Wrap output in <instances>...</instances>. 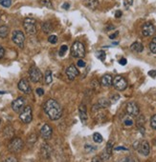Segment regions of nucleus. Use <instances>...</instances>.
Listing matches in <instances>:
<instances>
[{
  "mask_svg": "<svg viewBox=\"0 0 156 162\" xmlns=\"http://www.w3.org/2000/svg\"><path fill=\"white\" fill-rule=\"evenodd\" d=\"M43 111L51 120H58L61 117L62 109L60 103L55 99H48L43 105Z\"/></svg>",
  "mask_w": 156,
  "mask_h": 162,
  "instance_id": "f257e3e1",
  "label": "nucleus"
},
{
  "mask_svg": "<svg viewBox=\"0 0 156 162\" xmlns=\"http://www.w3.org/2000/svg\"><path fill=\"white\" fill-rule=\"evenodd\" d=\"M71 54L72 56L77 57V58H82L85 55V48L84 45L80 41H76V42L71 47Z\"/></svg>",
  "mask_w": 156,
  "mask_h": 162,
  "instance_id": "f03ea898",
  "label": "nucleus"
},
{
  "mask_svg": "<svg viewBox=\"0 0 156 162\" xmlns=\"http://www.w3.org/2000/svg\"><path fill=\"white\" fill-rule=\"evenodd\" d=\"M23 147H24V142L22 141V139L19 137L13 138L10 141V143L8 145L9 151L11 152V153H14V154L19 153V152L23 149Z\"/></svg>",
  "mask_w": 156,
  "mask_h": 162,
  "instance_id": "7ed1b4c3",
  "label": "nucleus"
},
{
  "mask_svg": "<svg viewBox=\"0 0 156 162\" xmlns=\"http://www.w3.org/2000/svg\"><path fill=\"white\" fill-rule=\"evenodd\" d=\"M23 27L28 34H35L36 33V22L34 18H25L23 21Z\"/></svg>",
  "mask_w": 156,
  "mask_h": 162,
  "instance_id": "20e7f679",
  "label": "nucleus"
},
{
  "mask_svg": "<svg viewBox=\"0 0 156 162\" xmlns=\"http://www.w3.org/2000/svg\"><path fill=\"white\" fill-rule=\"evenodd\" d=\"M19 119L25 124H28L33 120V111L31 106H26L23 110L20 112Z\"/></svg>",
  "mask_w": 156,
  "mask_h": 162,
  "instance_id": "39448f33",
  "label": "nucleus"
},
{
  "mask_svg": "<svg viewBox=\"0 0 156 162\" xmlns=\"http://www.w3.org/2000/svg\"><path fill=\"white\" fill-rule=\"evenodd\" d=\"M13 42L17 45L19 48L23 49L24 48V42H25V35L24 34L21 32V31H14L13 33V36H12Z\"/></svg>",
  "mask_w": 156,
  "mask_h": 162,
  "instance_id": "423d86ee",
  "label": "nucleus"
},
{
  "mask_svg": "<svg viewBox=\"0 0 156 162\" xmlns=\"http://www.w3.org/2000/svg\"><path fill=\"white\" fill-rule=\"evenodd\" d=\"M112 84L114 87H115L116 90L124 91V90H126L127 87V81L126 80V78L123 77L122 75H117V76H115V78H113Z\"/></svg>",
  "mask_w": 156,
  "mask_h": 162,
  "instance_id": "0eeeda50",
  "label": "nucleus"
},
{
  "mask_svg": "<svg viewBox=\"0 0 156 162\" xmlns=\"http://www.w3.org/2000/svg\"><path fill=\"white\" fill-rule=\"evenodd\" d=\"M29 77H30V79L32 82L38 83L42 79V74H41L40 70L38 67L32 66L29 70Z\"/></svg>",
  "mask_w": 156,
  "mask_h": 162,
  "instance_id": "6e6552de",
  "label": "nucleus"
},
{
  "mask_svg": "<svg viewBox=\"0 0 156 162\" xmlns=\"http://www.w3.org/2000/svg\"><path fill=\"white\" fill-rule=\"evenodd\" d=\"M134 147H136V149L139 151V153L147 156L149 155V152H150V147H149V144L148 141H142V142H137L136 145L134 144Z\"/></svg>",
  "mask_w": 156,
  "mask_h": 162,
  "instance_id": "1a4fd4ad",
  "label": "nucleus"
},
{
  "mask_svg": "<svg viewBox=\"0 0 156 162\" xmlns=\"http://www.w3.org/2000/svg\"><path fill=\"white\" fill-rule=\"evenodd\" d=\"M156 32V27L151 24V23H145L143 27H142V34L144 36H145V37H148V36H151L155 34Z\"/></svg>",
  "mask_w": 156,
  "mask_h": 162,
  "instance_id": "9d476101",
  "label": "nucleus"
},
{
  "mask_svg": "<svg viewBox=\"0 0 156 162\" xmlns=\"http://www.w3.org/2000/svg\"><path fill=\"white\" fill-rule=\"evenodd\" d=\"M127 113L131 116H138L140 113V108L137 103L129 102L127 105Z\"/></svg>",
  "mask_w": 156,
  "mask_h": 162,
  "instance_id": "9b49d317",
  "label": "nucleus"
},
{
  "mask_svg": "<svg viewBox=\"0 0 156 162\" xmlns=\"http://www.w3.org/2000/svg\"><path fill=\"white\" fill-rule=\"evenodd\" d=\"M65 74H66L67 78H68L69 80L72 81V80H74L75 78L80 75V72H79L78 68H77L75 65H70V66L66 69Z\"/></svg>",
  "mask_w": 156,
  "mask_h": 162,
  "instance_id": "f8f14e48",
  "label": "nucleus"
},
{
  "mask_svg": "<svg viewBox=\"0 0 156 162\" xmlns=\"http://www.w3.org/2000/svg\"><path fill=\"white\" fill-rule=\"evenodd\" d=\"M25 105V99L23 97H18L12 103V108L15 113H20Z\"/></svg>",
  "mask_w": 156,
  "mask_h": 162,
  "instance_id": "ddd939ff",
  "label": "nucleus"
},
{
  "mask_svg": "<svg viewBox=\"0 0 156 162\" xmlns=\"http://www.w3.org/2000/svg\"><path fill=\"white\" fill-rule=\"evenodd\" d=\"M17 87L19 89V91H21L24 93H32V89H31L30 83L27 79H25V78H22V79L18 82Z\"/></svg>",
  "mask_w": 156,
  "mask_h": 162,
  "instance_id": "4468645a",
  "label": "nucleus"
},
{
  "mask_svg": "<svg viewBox=\"0 0 156 162\" xmlns=\"http://www.w3.org/2000/svg\"><path fill=\"white\" fill-rule=\"evenodd\" d=\"M52 134H53V130L49 124H44L40 129V134L44 139L48 140L52 137Z\"/></svg>",
  "mask_w": 156,
  "mask_h": 162,
  "instance_id": "2eb2a0df",
  "label": "nucleus"
},
{
  "mask_svg": "<svg viewBox=\"0 0 156 162\" xmlns=\"http://www.w3.org/2000/svg\"><path fill=\"white\" fill-rule=\"evenodd\" d=\"M51 154H52V148L50 147V145H48L47 143L42 144V146H41V148H40L41 158L44 159H47L51 156Z\"/></svg>",
  "mask_w": 156,
  "mask_h": 162,
  "instance_id": "dca6fc26",
  "label": "nucleus"
},
{
  "mask_svg": "<svg viewBox=\"0 0 156 162\" xmlns=\"http://www.w3.org/2000/svg\"><path fill=\"white\" fill-rule=\"evenodd\" d=\"M109 106H110V101L107 98H101L96 105L93 107V111H95L96 109H105Z\"/></svg>",
  "mask_w": 156,
  "mask_h": 162,
  "instance_id": "f3484780",
  "label": "nucleus"
},
{
  "mask_svg": "<svg viewBox=\"0 0 156 162\" xmlns=\"http://www.w3.org/2000/svg\"><path fill=\"white\" fill-rule=\"evenodd\" d=\"M79 113H80V118L82 123H85L87 121V109L84 104H81L79 107Z\"/></svg>",
  "mask_w": 156,
  "mask_h": 162,
  "instance_id": "a211bd4d",
  "label": "nucleus"
},
{
  "mask_svg": "<svg viewBox=\"0 0 156 162\" xmlns=\"http://www.w3.org/2000/svg\"><path fill=\"white\" fill-rule=\"evenodd\" d=\"M113 78L110 75H105L101 78V85L103 87H109L112 85Z\"/></svg>",
  "mask_w": 156,
  "mask_h": 162,
  "instance_id": "6ab92c4d",
  "label": "nucleus"
},
{
  "mask_svg": "<svg viewBox=\"0 0 156 162\" xmlns=\"http://www.w3.org/2000/svg\"><path fill=\"white\" fill-rule=\"evenodd\" d=\"M130 50L135 52V53H142V52L144 51V46L141 42H138V41H136V42H134L131 44L130 46Z\"/></svg>",
  "mask_w": 156,
  "mask_h": 162,
  "instance_id": "aec40b11",
  "label": "nucleus"
},
{
  "mask_svg": "<svg viewBox=\"0 0 156 162\" xmlns=\"http://www.w3.org/2000/svg\"><path fill=\"white\" fill-rule=\"evenodd\" d=\"M123 123L126 127H131L133 126L134 121H133V118L131 117V116H124L123 117Z\"/></svg>",
  "mask_w": 156,
  "mask_h": 162,
  "instance_id": "412c9836",
  "label": "nucleus"
},
{
  "mask_svg": "<svg viewBox=\"0 0 156 162\" xmlns=\"http://www.w3.org/2000/svg\"><path fill=\"white\" fill-rule=\"evenodd\" d=\"M53 24L49 21H46L42 24V31L45 34H50L53 31Z\"/></svg>",
  "mask_w": 156,
  "mask_h": 162,
  "instance_id": "4be33fe9",
  "label": "nucleus"
},
{
  "mask_svg": "<svg viewBox=\"0 0 156 162\" xmlns=\"http://www.w3.org/2000/svg\"><path fill=\"white\" fill-rule=\"evenodd\" d=\"M84 2H85L86 7H88L91 10H95L99 5L98 0H84Z\"/></svg>",
  "mask_w": 156,
  "mask_h": 162,
  "instance_id": "5701e85b",
  "label": "nucleus"
},
{
  "mask_svg": "<svg viewBox=\"0 0 156 162\" xmlns=\"http://www.w3.org/2000/svg\"><path fill=\"white\" fill-rule=\"evenodd\" d=\"M9 28L7 27V26H0V37L1 38H5L7 37L8 34H9Z\"/></svg>",
  "mask_w": 156,
  "mask_h": 162,
  "instance_id": "b1692460",
  "label": "nucleus"
},
{
  "mask_svg": "<svg viewBox=\"0 0 156 162\" xmlns=\"http://www.w3.org/2000/svg\"><path fill=\"white\" fill-rule=\"evenodd\" d=\"M44 77H45V83L46 84H51L52 81H53V75H52V71L50 70H47L45 72V75H44Z\"/></svg>",
  "mask_w": 156,
  "mask_h": 162,
  "instance_id": "393cba45",
  "label": "nucleus"
},
{
  "mask_svg": "<svg viewBox=\"0 0 156 162\" xmlns=\"http://www.w3.org/2000/svg\"><path fill=\"white\" fill-rule=\"evenodd\" d=\"M36 140H38V135H36L35 134H31L28 138H27V142L29 144H35L36 142Z\"/></svg>",
  "mask_w": 156,
  "mask_h": 162,
  "instance_id": "a878e982",
  "label": "nucleus"
},
{
  "mask_svg": "<svg viewBox=\"0 0 156 162\" xmlns=\"http://www.w3.org/2000/svg\"><path fill=\"white\" fill-rule=\"evenodd\" d=\"M93 140H94L96 143H102L103 139H102V137L101 134L95 133L94 134H93Z\"/></svg>",
  "mask_w": 156,
  "mask_h": 162,
  "instance_id": "bb28decb",
  "label": "nucleus"
},
{
  "mask_svg": "<svg viewBox=\"0 0 156 162\" xmlns=\"http://www.w3.org/2000/svg\"><path fill=\"white\" fill-rule=\"evenodd\" d=\"M149 49H150V52H151V53L156 54V37H154L151 41H150Z\"/></svg>",
  "mask_w": 156,
  "mask_h": 162,
  "instance_id": "cd10ccee",
  "label": "nucleus"
},
{
  "mask_svg": "<svg viewBox=\"0 0 156 162\" xmlns=\"http://www.w3.org/2000/svg\"><path fill=\"white\" fill-rule=\"evenodd\" d=\"M96 55H97L98 58L100 59V60H102V61L105 60V59H106V56L105 51H99V52H97Z\"/></svg>",
  "mask_w": 156,
  "mask_h": 162,
  "instance_id": "c85d7f7f",
  "label": "nucleus"
},
{
  "mask_svg": "<svg viewBox=\"0 0 156 162\" xmlns=\"http://www.w3.org/2000/svg\"><path fill=\"white\" fill-rule=\"evenodd\" d=\"M0 5H1L2 7L9 8L11 7L12 5V0H0Z\"/></svg>",
  "mask_w": 156,
  "mask_h": 162,
  "instance_id": "c756f323",
  "label": "nucleus"
},
{
  "mask_svg": "<svg viewBox=\"0 0 156 162\" xmlns=\"http://www.w3.org/2000/svg\"><path fill=\"white\" fill-rule=\"evenodd\" d=\"M40 2L44 7L48 8V9H53V5H52L51 0H41Z\"/></svg>",
  "mask_w": 156,
  "mask_h": 162,
  "instance_id": "7c9ffc66",
  "label": "nucleus"
},
{
  "mask_svg": "<svg viewBox=\"0 0 156 162\" xmlns=\"http://www.w3.org/2000/svg\"><path fill=\"white\" fill-rule=\"evenodd\" d=\"M107 154H109L111 155V154H112V151H113V143L111 142V141H109V142L106 144V150H105Z\"/></svg>",
  "mask_w": 156,
  "mask_h": 162,
  "instance_id": "2f4dec72",
  "label": "nucleus"
},
{
  "mask_svg": "<svg viewBox=\"0 0 156 162\" xmlns=\"http://www.w3.org/2000/svg\"><path fill=\"white\" fill-rule=\"evenodd\" d=\"M67 50H68V47H67L66 45H62V46L60 47V52H59L60 56H63V55L66 54Z\"/></svg>",
  "mask_w": 156,
  "mask_h": 162,
  "instance_id": "473e14b6",
  "label": "nucleus"
},
{
  "mask_svg": "<svg viewBox=\"0 0 156 162\" xmlns=\"http://www.w3.org/2000/svg\"><path fill=\"white\" fill-rule=\"evenodd\" d=\"M48 41L51 43V44H56L57 42H58V36L57 35H50L48 37Z\"/></svg>",
  "mask_w": 156,
  "mask_h": 162,
  "instance_id": "72a5a7b5",
  "label": "nucleus"
},
{
  "mask_svg": "<svg viewBox=\"0 0 156 162\" xmlns=\"http://www.w3.org/2000/svg\"><path fill=\"white\" fill-rule=\"evenodd\" d=\"M150 126H151L152 129L156 130V114L152 116L151 118H150Z\"/></svg>",
  "mask_w": 156,
  "mask_h": 162,
  "instance_id": "f704fd0d",
  "label": "nucleus"
},
{
  "mask_svg": "<svg viewBox=\"0 0 156 162\" xmlns=\"http://www.w3.org/2000/svg\"><path fill=\"white\" fill-rule=\"evenodd\" d=\"M110 156H111L110 155L107 154L106 151H103L102 153V155H101L100 158H102V160H108L109 158H110Z\"/></svg>",
  "mask_w": 156,
  "mask_h": 162,
  "instance_id": "c9c22d12",
  "label": "nucleus"
},
{
  "mask_svg": "<svg viewBox=\"0 0 156 162\" xmlns=\"http://www.w3.org/2000/svg\"><path fill=\"white\" fill-rule=\"evenodd\" d=\"M132 4H133V0H124V7H126V9L130 8L132 6Z\"/></svg>",
  "mask_w": 156,
  "mask_h": 162,
  "instance_id": "e433bc0d",
  "label": "nucleus"
},
{
  "mask_svg": "<svg viewBox=\"0 0 156 162\" xmlns=\"http://www.w3.org/2000/svg\"><path fill=\"white\" fill-rule=\"evenodd\" d=\"M95 147H93V146H91V145H86L85 146V150H86V152H93V151H95Z\"/></svg>",
  "mask_w": 156,
  "mask_h": 162,
  "instance_id": "4c0bfd02",
  "label": "nucleus"
},
{
  "mask_svg": "<svg viewBox=\"0 0 156 162\" xmlns=\"http://www.w3.org/2000/svg\"><path fill=\"white\" fill-rule=\"evenodd\" d=\"M78 66H79V67H81V68H84L85 67V62L84 61V60H82V59H80L79 61H78Z\"/></svg>",
  "mask_w": 156,
  "mask_h": 162,
  "instance_id": "58836bf2",
  "label": "nucleus"
},
{
  "mask_svg": "<svg viewBox=\"0 0 156 162\" xmlns=\"http://www.w3.org/2000/svg\"><path fill=\"white\" fill-rule=\"evenodd\" d=\"M36 93H38V96H43V95H44V91H43V89H41V88H38V89H36Z\"/></svg>",
  "mask_w": 156,
  "mask_h": 162,
  "instance_id": "ea45409f",
  "label": "nucleus"
},
{
  "mask_svg": "<svg viewBox=\"0 0 156 162\" xmlns=\"http://www.w3.org/2000/svg\"><path fill=\"white\" fill-rule=\"evenodd\" d=\"M119 63H120V65H123V66H124V65H127V59L126 58H121L120 60H119Z\"/></svg>",
  "mask_w": 156,
  "mask_h": 162,
  "instance_id": "a19ab883",
  "label": "nucleus"
},
{
  "mask_svg": "<svg viewBox=\"0 0 156 162\" xmlns=\"http://www.w3.org/2000/svg\"><path fill=\"white\" fill-rule=\"evenodd\" d=\"M148 75L151 77H156V70H151L148 72Z\"/></svg>",
  "mask_w": 156,
  "mask_h": 162,
  "instance_id": "79ce46f5",
  "label": "nucleus"
},
{
  "mask_svg": "<svg viewBox=\"0 0 156 162\" xmlns=\"http://www.w3.org/2000/svg\"><path fill=\"white\" fill-rule=\"evenodd\" d=\"M5 54V50L2 46H0V58H2V57L4 56Z\"/></svg>",
  "mask_w": 156,
  "mask_h": 162,
  "instance_id": "37998d69",
  "label": "nucleus"
},
{
  "mask_svg": "<svg viewBox=\"0 0 156 162\" xmlns=\"http://www.w3.org/2000/svg\"><path fill=\"white\" fill-rule=\"evenodd\" d=\"M115 151H128L127 148L126 147H117V148H113Z\"/></svg>",
  "mask_w": 156,
  "mask_h": 162,
  "instance_id": "c03bdc74",
  "label": "nucleus"
},
{
  "mask_svg": "<svg viewBox=\"0 0 156 162\" xmlns=\"http://www.w3.org/2000/svg\"><path fill=\"white\" fill-rule=\"evenodd\" d=\"M69 8H70L69 3H63V5H62V9L63 10H68Z\"/></svg>",
  "mask_w": 156,
  "mask_h": 162,
  "instance_id": "a18cd8bd",
  "label": "nucleus"
},
{
  "mask_svg": "<svg viewBox=\"0 0 156 162\" xmlns=\"http://www.w3.org/2000/svg\"><path fill=\"white\" fill-rule=\"evenodd\" d=\"M122 14H123V13H122L121 11H117V12L115 13V17H116V18H120V17L122 16Z\"/></svg>",
  "mask_w": 156,
  "mask_h": 162,
  "instance_id": "49530a36",
  "label": "nucleus"
},
{
  "mask_svg": "<svg viewBox=\"0 0 156 162\" xmlns=\"http://www.w3.org/2000/svg\"><path fill=\"white\" fill-rule=\"evenodd\" d=\"M118 34H119V33H118V32H116L115 34H112L109 35V38H110V39H114V38H116L117 36H118Z\"/></svg>",
  "mask_w": 156,
  "mask_h": 162,
  "instance_id": "de8ad7c7",
  "label": "nucleus"
},
{
  "mask_svg": "<svg viewBox=\"0 0 156 162\" xmlns=\"http://www.w3.org/2000/svg\"><path fill=\"white\" fill-rule=\"evenodd\" d=\"M6 162H17V159H15V158H7L6 160H5Z\"/></svg>",
  "mask_w": 156,
  "mask_h": 162,
  "instance_id": "09e8293b",
  "label": "nucleus"
},
{
  "mask_svg": "<svg viewBox=\"0 0 156 162\" xmlns=\"http://www.w3.org/2000/svg\"><path fill=\"white\" fill-rule=\"evenodd\" d=\"M92 161L95 162V161H102V158H100V156H99V158H94L92 159Z\"/></svg>",
  "mask_w": 156,
  "mask_h": 162,
  "instance_id": "8fccbe9b",
  "label": "nucleus"
},
{
  "mask_svg": "<svg viewBox=\"0 0 156 162\" xmlns=\"http://www.w3.org/2000/svg\"><path fill=\"white\" fill-rule=\"evenodd\" d=\"M113 29H114V26H113V25L108 26V28H106V30H107V31H109V30H113Z\"/></svg>",
  "mask_w": 156,
  "mask_h": 162,
  "instance_id": "3c124183",
  "label": "nucleus"
},
{
  "mask_svg": "<svg viewBox=\"0 0 156 162\" xmlns=\"http://www.w3.org/2000/svg\"><path fill=\"white\" fill-rule=\"evenodd\" d=\"M0 93H4V92H0Z\"/></svg>",
  "mask_w": 156,
  "mask_h": 162,
  "instance_id": "603ef678",
  "label": "nucleus"
},
{
  "mask_svg": "<svg viewBox=\"0 0 156 162\" xmlns=\"http://www.w3.org/2000/svg\"><path fill=\"white\" fill-rule=\"evenodd\" d=\"M154 143H155V145H156V139H155V141H154Z\"/></svg>",
  "mask_w": 156,
  "mask_h": 162,
  "instance_id": "864d4df0",
  "label": "nucleus"
},
{
  "mask_svg": "<svg viewBox=\"0 0 156 162\" xmlns=\"http://www.w3.org/2000/svg\"><path fill=\"white\" fill-rule=\"evenodd\" d=\"M0 123H1V120H0Z\"/></svg>",
  "mask_w": 156,
  "mask_h": 162,
  "instance_id": "5fc2aeb1",
  "label": "nucleus"
}]
</instances>
